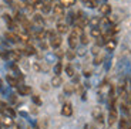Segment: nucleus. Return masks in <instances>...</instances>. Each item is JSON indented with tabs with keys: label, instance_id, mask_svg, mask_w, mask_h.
Returning a JSON list of instances; mask_svg holds the SVG:
<instances>
[{
	"label": "nucleus",
	"instance_id": "obj_1",
	"mask_svg": "<svg viewBox=\"0 0 131 129\" xmlns=\"http://www.w3.org/2000/svg\"><path fill=\"white\" fill-rule=\"evenodd\" d=\"M67 41H69V47L71 50H75L77 48V45H79V43H80V36L79 34H75L74 31H71L69 34V40H67Z\"/></svg>",
	"mask_w": 131,
	"mask_h": 129
},
{
	"label": "nucleus",
	"instance_id": "obj_2",
	"mask_svg": "<svg viewBox=\"0 0 131 129\" xmlns=\"http://www.w3.org/2000/svg\"><path fill=\"white\" fill-rule=\"evenodd\" d=\"M20 51L23 53L24 55H27V57H30V55H34L37 53V50H36V47L31 44V43H27L26 45H24V48L23 50H20Z\"/></svg>",
	"mask_w": 131,
	"mask_h": 129
},
{
	"label": "nucleus",
	"instance_id": "obj_3",
	"mask_svg": "<svg viewBox=\"0 0 131 129\" xmlns=\"http://www.w3.org/2000/svg\"><path fill=\"white\" fill-rule=\"evenodd\" d=\"M118 119V113H117V109L115 108H110V112H108V125L113 126Z\"/></svg>",
	"mask_w": 131,
	"mask_h": 129
},
{
	"label": "nucleus",
	"instance_id": "obj_4",
	"mask_svg": "<svg viewBox=\"0 0 131 129\" xmlns=\"http://www.w3.org/2000/svg\"><path fill=\"white\" fill-rule=\"evenodd\" d=\"M50 45H51L53 48L56 50V48H60V45H61V41H63V38L60 36H57V34H54L53 37H50Z\"/></svg>",
	"mask_w": 131,
	"mask_h": 129
},
{
	"label": "nucleus",
	"instance_id": "obj_5",
	"mask_svg": "<svg viewBox=\"0 0 131 129\" xmlns=\"http://www.w3.org/2000/svg\"><path fill=\"white\" fill-rule=\"evenodd\" d=\"M4 37H6V40H7V41L13 43V44H16V43H19V41H20L19 34H16L14 31H7L6 34H4Z\"/></svg>",
	"mask_w": 131,
	"mask_h": 129
},
{
	"label": "nucleus",
	"instance_id": "obj_6",
	"mask_svg": "<svg viewBox=\"0 0 131 129\" xmlns=\"http://www.w3.org/2000/svg\"><path fill=\"white\" fill-rule=\"evenodd\" d=\"M61 115L63 116H71L73 115V105L70 102H66L61 107Z\"/></svg>",
	"mask_w": 131,
	"mask_h": 129
},
{
	"label": "nucleus",
	"instance_id": "obj_7",
	"mask_svg": "<svg viewBox=\"0 0 131 129\" xmlns=\"http://www.w3.org/2000/svg\"><path fill=\"white\" fill-rule=\"evenodd\" d=\"M33 23H34V26H37V27H44V19H43V16L41 14H33Z\"/></svg>",
	"mask_w": 131,
	"mask_h": 129
},
{
	"label": "nucleus",
	"instance_id": "obj_8",
	"mask_svg": "<svg viewBox=\"0 0 131 129\" xmlns=\"http://www.w3.org/2000/svg\"><path fill=\"white\" fill-rule=\"evenodd\" d=\"M53 11H54V16L56 17H63L64 16V6H63L61 3L54 4V6H53Z\"/></svg>",
	"mask_w": 131,
	"mask_h": 129
},
{
	"label": "nucleus",
	"instance_id": "obj_9",
	"mask_svg": "<svg viewBox=\"0 0 131 129\" xmlns=\"http://www.w3.org/2000/svg\"><path fill=\"white\" fill-rule=\"evenodd\" d=\"M56 30L60 34H66V33H69V24L67 23H63V21H59L56 26Z\"/></svg>",
	"mask_w": 131,
	"mask_h": 129
},
{
	"label": "nucleus",
	"instance_id": "obj_10",
	"mask_svg": "<svg viewBox=\"0 0 131 129\" xmlns=\"http://www.w3.org/2000/svg\"><path fill=\"white\" fill-rule=\"evenodd\" d=\"M17 94L19 95H29V94H31V88L27 87V85H23V84H20L19 87H17Z\"/></svg>",
	"mask_w": 131,
	"mask_h": 129
},
{
	"label": "nucleus",
	"instance_id": "obj_11",
	"mask_svg": "<svg viewBox=\"0 0 131 129\" xmlns=\"http://www.w3.org/2000/svg\"><path fill=\"white\" fill-rule=\"evenodd\" d=\"M98 10H100V13H101L103 16H108V14L111 13V6L108 3H103V4H100Z\"/></svg>",
	"mask_w": 131,
	"mask_h": 129
},
{
	"label": "nucleus",
	"instance_id": "obj_12",
	"mask_svg": "<svg viewBox=\"0 0 131 129\" xmlns=\"http://www.w3.org/2000/svg\"><path fill=\"white\" fill-rule=\"evenodd\" d=\"M0 123H2L4 128H10V126H13L14 121H13V118H12V116H3V118L0 119Z\"/></svg>",
	"mask_w": 131,
	"mask_h": 129
},
{
	"label": "nucleus",
	"instance_id": "obj_13",
	"mask_svg": "<svg viewBox=\"0 0 131 129\" xmlns=\"http://www.w3.org/2000/svg\"><path fill=\"white\" fill-rule=\"evenodd\" d=\"M6 81H7V84H9L10 87H14V88H17V87L20 85L19 80H17L16 77H13V75H6Z\"/></svg>",
	"mask_w": 131,
	"mask_h": 129
},
{
	"label": "nucleus",
	"instance_id": "obj_14",
	"mask_svg": "<svg viewBox=\"0 0 131 129\" xmlns=\"http://www.w3.org/2000/svg\"><path fill=\"white\" fill-rule=\"evenodd\" d=\"M115 47H117V40L113 37V38H110L107 43H105V48H107V51H114Z\"/></svg>",
	"mask_w": 131,
	"mask_h": 129
},
{
	"label": "nucleus",
	"instance_id": "obj_15",
	"mask_svg": "<svg viewBox=\"0 0 131 129\" xmlns=\"http://www.w3.org/2000/svg\"><path fill=\"white\" fill-rule=\"evenodd\" d=\"M90 36L93 37V38H98V37L103 36V31L100 27H91V30H90Z\"/></svg>",
	"mask_w": 131,
	"mask_h": 129
},
{
	"label": "nucleus",
	"instance_id": "obj_16",
	"mask_svg": "<svg viewBox=\"0 0 131 129\" xmlns=\"http://www.w3.org/2000/svg\"><path fill=\"white\" fill-rule=\"evenodd\" d=\"M51 85L54 88H59L63 85V78L60 77V75H54V77L51 78Z\"/></svg>",
	"mask_w": 131,
	"mask_h": 129
},
{
	"label": "nucleus",
	"instance_id": "obj_17",
	"mask_svg": "<svg viewBox=\"0 0 131 129\" xmlns=\"http://www.w3.org/2000/svg\"><path fill=\"white\" fill-rule=\"evenodd\" d=\"M40 10H41L44 14H47V13H50L53 10V6L50 4V2H43L41 3V7H40Z\"/></svg>",
	"mask_w": 131,
	"mask_h": 129
},
{
	"label": "nucleus",
	"instance_id": "obj_18",
	"mask_svg": "<svg viewBox=\"0 0 131 129\" xmlns=\"http://www.w3.org/2000/svg\"><path fill=\"white\" fill-rule=\"evenodd\" d=\"M2 111H3V113L6 116H12V118H14V116H16V111H14L12 107H4Z\"/></svg>",
	"mask_w": 131,
	"mask_h": 129
},
{
	"label": "nucleus",
	"instance_id": "obj_19",
	"mask_svg": "<svg viewBox=\"0 0 131 129\" xmlns=\"http://www.w3.org/2000/svg\"><path fill=\"white\" fill-rule=\"evenodd\" d=\"M74 91H75V85L73 84V82H71V84L64 85V94H66V95H71Z\"/></svg>",
	"mask_w": 131,
	"mask_h": 129
},
{
	"label": "nucleus",
	"instance_id": "obj_20",
	"mask_svg": "<svg viewBox=\"0 0 131 129\" xmlns=\"http://www.w3.org/2000/svg\"><path fill=\"white\" fill-rule=\"evenodd\" d=\"M53 71H54V74H56V75H60V74H61V71H63V64H61V61H57L56 64H54V67H53Z\"/></svg>",
	"mask_w": 131,
	"mask_h": 129
},
{
	"label": "nucleus",
	"instance_id": "obj_21",
	"mask_svg": "<svg viewBox=\"0 0 131 129\" xmlns=\"http://www.w3.org/2000/svg\"><path fill=\"white\" fill-rule=\"evenodd\" d=\"M100 21H101L100 17H91V20H89V24L91 27H100Z\"/></svg>",
	"mask_w": 131,
	"mask_h": 129
},
{
	"label": "nucleus",
	"instance_id": "obj_22",
	"mask_svg": "<svg viewBox=\"0 0 131 129\" xmlns=\"http://www.w3.org/2000/svg\"><path fill=\"white\" fill-rule=\"evenodd\" d=\"M103 61H104V55H103V54H97V55H94L93 64H94V65H100Z\"/></svg>",
	"mask_w": 131,
	"mask_h": 129
},
{
	"label": "nucleus",
	"instance_id": "obj_23",
	"mask_svg": "<svg viewBox=\"0 0 131 129\" xmlns=\"http://www.w3.org/2000/svg\"><path fill=\"white\" fill-rule=\"evenodd\" d=\"M64 70H66V74L69 75V77H73V75L75 74V72H74V67H73L71 64H69L67 67L64 68Z\"/></svg>",
	"mask_w": 131,
	"mask_h": 129
},
{
	"label": "nucleus",
	"instance_id": "obj_24",
	"mask_svg": "<svg viewBox=\"0 0 131 129\" xmlns=\"http://www.w3.org/2000/svg\"><path fill=\"white\" fill-rule=\"evenodd\" d=\"M89 36H87V34H85V33H81V36H80V43H81L83 45H87L89 44Z\"/></svg>",
	"mask_w": 131,
	"mask_h": 129
},
{
	"label": "nucleus",
	"instance_id": "obj_25",
	"mask_svg": "<svg viewBox=\"0 0 131 129\" xmlns=\"http://www.w3.org/2000/svg\"><path fill=\"white\" fill-rule=\"evenodd\" d=\"M75 55H77V53H74L73 50H70V51L66 53V57H67V60H69V61H73V60L75 58Z\"/></svg>",
	"mask_w": 131,
	"mask_h": 129
},
{
	"label": "nucleus",
	"instance_id": "obj_26",
	"mask_svg": "<svg viewBox=\"0 0 131 129\" xmlns=\"http://www.w3.org/2000/svg\"><path fill=\"white\" fill-rule=\"evenodd\" d=\"M75 19H77V17H75V14L74 13H70L69 16H67V24H74Z\"/></svg>",
	"mask_w": 131,
	"mask_h": 129
},
{
	"label": "nucleus",
	"instance_id": "obj_27",
	"mask_svg": "<svg viewBox=\"0 0 131 129\" xmlns=\"http://www.w3.org/2000/svg\"><path fill=\"white\" fill-rule=\"evenodd\" d=\"M128 126V121L125 118H120V129H127Z\"/></svg>",
	"mask_w": 131,
	"mask_h": 129
},
{
	"label": "nucleus",
	"instance_id": "obj_28",
	"mask_svg": "<svg viewBox=\"0 0 131 129\" xmlns=\"http://www.w3.org/2000/svg\"><path fill=\"white\" fill-rule=\"evenodd\" d=\"M31 101H33V104H34V105H37V107H40V105H41V99H40L39 95H33Z\"/></svg>",
	"mask_w": 131,
	"mask_h": 129
},
{
	"label": "nucleus",
	"instance_id": "obj_29",
	"mask_svg": "<svg viewBox=\"0 0 131 129\" xmlns=\"http://www.w3.org/2000/svg\"><path fill=\"white\" fill-rule=\"evenodd\" d=\"M60 3H61L64 7H70V6H73V4L75 3V0H61Z\"/></svg>",
	"mask_w": 131,
	"mask_h": 129
},
{
	"label": "nucleus",
	"instance_id": "obj_30",
	"mask_svg": "<svg viewBox=\"0 0 131 129\" xmlns=\"http://www.w3.org/2000/svg\"><path fill=\"white\" fill-rule=\"evenodd\" d=\"M54 55H56L59 60H61L63 57H64V53H63V50H60V48H56V51H54Z\"/></svg>",
	"mask_w": 131,
	"mask_h": 129
},
{
	"label": "nucleus",
	"instance_id": "obj_31",
	"mask_svg": "<svg viewBox=\"0 0 131 129\" xmlns=\"http://www.w3.org/2000/svg\"><path fill=\"white\" fill-rule=\"evenodd\" d=\"M91 53H93V55H97V54H100V47H98V45L95 44L94 47L91 48Z\"/></svg>",
	"mask_w": 131,
	"mask_h": 129
},
{
	"label": "nucleus",
	"instance_id": "obj_32",
	"mask_svg": "<svg viewBox=\"0 0 131 129\" xmlns=\"http://www.w3.org/2000/svg\"><path fill=\"white\" fill-rule=\"evenodd\" d=\"M83 74H84V77H87V78H89V77H91L93 71H91V70H90V68H85L84 71H83Z\"/></svg>",
	"mask_w": 131,
	"mask_h": 129
},
{
	"label": "nucleus",
	"instance_id": "obj_33",
	"mask_svg": "<svg viewBox=\"0 0 131 129\" xmlns=\"http://www.w3.org/2000/svg\"><path fill=\"white\" fill-rule=\"evenodd\" d=\"M95 121H97L98 123H104V115H103V113H100V115L97 116V118H94Z\"/></svg>",
	"mask_w": 131,
	"mask_h": 129
},
{
	"label": "nucleus",
	"instance_id": "obj_34",
	"mask_svg": "<svg viewBox=\"0 0 131 129\" xmlns=\"http://www.w3.org/2000/svg\"><path fill=\"white\" fill-rule=\"evenodd\" d=\"M40 47H41V50H47V48H49V45H47V43L44 41V40H40Z\"/></svg>",
	"mask_w": 131,
	"mask_h": 129
},
{
	"label": "nucleus",
	"instance_id": "obj_35",
	"mask_svg": "<svg viewBox=\"0 0 131 129\" xmlns=\"http://www.w3.org/2000/svg\"><path fill=\"white\" fill-rule=\"evenodd\" d=\"M100 113H101V109H100V108H95V109L93 111V116H94V118H97Z\"/></svg>",
	"mask_w": 131,
	"mask_h": 129
},
{
	"label": "nucleus",
	"instance_id": "obj_36",
	"mask_svg": "<svg viewBox=\"0 0 131 129\" xmlns=\"http://www.w3.org/2000/svg\"><path fill=\"white\" fill-rule=\"evenodd\" d=\"M9 99H10V102H12V104H16L17 102V97L14 95V94H12V95H10Z\"/></svg>",
	"mask_w": 131,
	"mask_h": 129
},
{
	"label": "nucleus",
	"instance_id": "obj_37",
	"mask_svg": "<svg viewBox=\"0 0 131 129\" xmlns=\"http://www.w3.org/2000/svg\"><path fill=\"white\" fill-rule=\"evenodd\" d=\"M77 54H79V55H84V54H85V50H84V48H80Z\"/></svg>",
	"mask_w": 131,
	"mask_h": 129
},
{
	"label": "nucleus",
	"instance_id": "obj_38",
	"mask_svg": "<svg viewBox=\"0 0 131 129\" xmlns=\"http://www.w3.org/2000/svg\"><path fill=\"white\" fill-rule=\"evenodd\" d=\"M84 129H95V128H94V126H91V125H85Z\"/></svg>",
	"mask_w": 131,
	"mask_h": 129
},
{
	"label": "nucleus",
	"instance_id": "obj_39",
	"mask_svg": "<svg viewBox=\"0 0 131 129\" xmlns=\"http://www.w3.org/2000/svg\"><path fill=\"white\" fill-rule=\"evenodd\" d=\"M43 89H44V91H47V89H49V85H47V84H43Z\"/></svg>",
	"mask_w": 131,
	"mask_h": 129
},
{
	"label": "nucleus",
	"instance_id": "obj_40",
	"mask_svg": "<svg viewBox=\"0 0 131 129\" xmlns=\"http://www.w3.org/2000/svg\"><path fill=\"white\" fill-rule=\"evenodd\" d=\"M4 2H6L7 4H10V6H12V4H13V0H4Z\"/></svg>",
	"mask_w": 131,
	"mask_h": 129
},
{
	"label": "nucleus",
	"instance_id": "obj_41",
	"mask_svg": "<svg viewBox=\"0 0 131 129\" xmlns=\"http://www.w3.org/2000/svg\"><path fill=\"white\" fill-rule=\"evenodd\" d=\"M127 129H131V122H128V126H127Z\"/></svg>",
	"mask_w": 131,
	"mask_h": 129
},
{
	"label": "nucleus",
	"instance_id": "obj_42",
	"mask_svg": "<svg viewBox=\"0 0 131 129\" xmlns=\"http://www.w3.org/2000/svg\"><path fill=\"white\" fill-rule=\"evenodd\" d=\"M30 129H39V128H37V126H36V128H30Z\"/></svg>",
	"mask_w": 131,
	"mask_h": 129
},
{
	"label": "nucleus",
	"instance_id": "obj_43",
	"mask_svg": "<svg viewBox=\"0 0 131 129\" xmlns=\"http://www.w3.org/2000/svg\"><path fill=\"white\" fill-rule=\"evenodd\" d=\"M43 2H50V0H43Z\"/></svg>",
	"mask_w": 131,
	"mask_h": 129
},
{
	"label": "nucleus",
	"instance_id": "obj_44",
	"mask_svg": "<svg viewBox=\"0 0 131 129\" xmlns=\"http://www.w3.org/2000/svg\"><path fill=\"white\" fill-rule=\"evenodd\" d=\"M0 58H2V54H0Z\"/></svg>",
	"mask_w": 131,
	"mask_h": 129
},
{
	"label": "nucleus",
	"instance_id": "obj_45",
	"mask_svg": "<svg viewBox=\"0 0 131 129\" xmlns=\"http://www.w3.org/2000/svg\"><path fill=\"white\" fill-rule=\"evenodd\" d=\"M24 2H26V0H24Z\"/></svg>",
	"mask_w": 131,
	"mask_h": 129
}]
</instances>
